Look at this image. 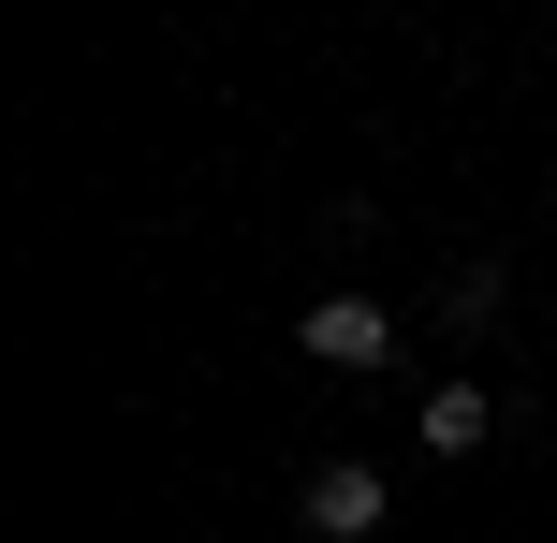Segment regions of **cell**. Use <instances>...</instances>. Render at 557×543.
<instances>
[{"mask_svg":"<svg viewBox=\"0 0 557 543\" xmlns=\"http://www.w3.org/2000/svg\"><path fill=\"white\" fill-rule=\"evenodd\" d=\"M411 441H425V456H484V441H499V397H484L470 368H441V382L411 397Z\"/></svg>","mask_w":557,"mask_h":543,"instance_id":"3957f363","label":"cell"},{"mask_svg":"<svg viewBox=\"0 0 557 543\" xmlns=\"http://www.w3.org/2000/svg\"><path fill=\"white\" fill-rule=\"evenodd\" d=\"M294 515H308V543H367V529L396 515V485H382L367 456H323V470L294 485Z\"/></svg>","mask_w":557,"mask_h":543,"instance_id":"7a4b0ae2","label":"cell"},{"mask_svg":"<svg viewBox=\"0 0 557 543\" xmlns=\"http://www.w3.org/2000/svg\"><path fill=\"white\" fill-rule=\"evenodd\" d=\"M441 323H455V338H484V323H499V264H455V280H441Z\"/></svg>","mask_w":557,"mask_h":543,"instance_id":"277c9868","label":"cell"},{"mask_svg":"<svg viewBox=\"0 0 557 543\" xmlns=\"http://www.w3.org/2000/svg\"><path fill=\"white\" fill-rule=\"evenodd\" d=\"M294 353H323L337 382H367V368H396V323H382V294H308Z\"/></svg>","mask_w":557,"mask_h":543,"instance_id":"6da1fadb","label":"cell"}]
</instances>
